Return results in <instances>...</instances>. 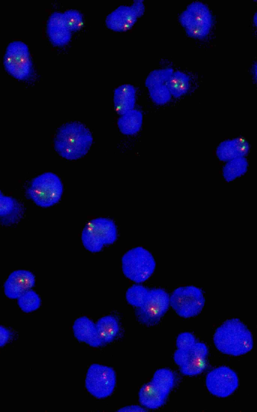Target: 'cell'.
<instances>
[{
    "mask_svg": "<svg viewBox=\"0 0 257 412\" xmlns=\"http://www.w3.org/2000/svg\"><path fill=\"white\" fill-rule=\"evenodd\" d=\"M93 142L90 130L83 123L73 121L61 125L54 139L55 151L62 157L69 160L85 156Z\"/></svg>",
    "mask_w": 257,
    "mask_h": 412,
    "instance_id": "1",
    "label": "cell"
},
{
    "mask_svg": "<svg viewBox=\"0 0 257 412\" xmlns=\"http://www.w3.org/2000/svg\"><path fill=\"white\" fill-rule=\"evenodd\" d=\"M213 342L220 352L234 356L248 353L253 346L250 331L238 318L228 319L219 326L214 334Z\"/></svg>",
    "mask_w": 257,
    "mask_h": 412,
    "instance_id": "2",
    "label": "cell"
},
{
    "mask_svg": "<svg viewBox=\"0 0 257 412\" xmlns=\"http://www.w3.org/2000/svg\"><path fill=\"white\" fill-rule=\"evenodd\" d=\"M63 192L61 179L52 172H45L36 177L26 190L27 196L43 208L50 207L58 203Z\"/></svg>",
    "mask_w": 257,
    "mask_h": 412,
    "instance_id": "3",
    "label": "cell"
},
{
    "mask_svg": "<svg viewBox=\"0 0 257 412\" xmlns=\"http://www.w3.org/2000/svg\"><path fill=\"white\" fill-rule=\"evenodd\" d=\"M117 230L111 219L99 217L89 221L84 227L81 241L84 247L93 253L100 252L104 246L113 243L117 239Z\"/></svg>",
    "mask_w": 257,
    "mask_h": 412,
    "instance_id": "4",
    "label": "cell"
},
{
    "mask_svg": "<svg viewBox=\"0 0 257 412\" xmlns=\"http://www.w3.org/2000/svg\"><path fill=\"white\" fill-rule=\"evenodd\" d=\"M156 262L152 254L142 246L127 251L121 258V269L124 275L138 284L147 280L153 274Z\"/></svg>",
    "mask_w": 257,
    "mask_h": 412,
    "instance_id": "5",
    "label": "cell"
},
{
    "mask_svg": "<svg viewBox=\"0 0 257 412\" xmlns=\"http://www.w3.org/2000/svg\"><path fill=\"white\" fill-rule=\"evenodd\" d=\"M4 65L14 77L20 80L28 78L32 72L33 63L27 45L21 41L11 42L6 50Z\"/></svg>",
    "mask_w": 257,
    "mask_h": 412,
    "instance_id": "6",
    "label": "cell"
},
{
    "mask_svg": "<svg viewBox=\"0 0 257 412\" xmlns=\"http://www.w3.org/2000/svg\"><path fill=\"white\" fill-rule=\"evenodd\" d=\"M205 301L202 290L194 286L176 288L170 297V305L179 316L184 318L199 314Z\"/></svg>",
    "mask_w": 257,
    "mask_h": 412,
    "instance_id": "7",
    "label": "cell"
},
{
    "mask_svg": "<svg viewBox=\"0 0 257 412\" xmlns=\"http://www.w3.org/2000/svg\"><path fill=\"white\" fill-rule=\"evenodd\" d=\"M116 385V374L110 367L94 363L88 369L85 385L88 392L97 398L110 395Z\"/></svg>",
    "mask_w": 257,
    "mask_h": 412,
    "instance_id": "8",
    "label": "cell"
},
{
    "mask_svg": "<svg viewBox=\"0 0 257 412\" xmlns=\"http://www.w3.org/2000/svg\"><path fill=\"white\" fill-rule=\"evenodd\" d=\"M170 306V296L164 289L149 290L148 296L142 306L136 310V317L141 323L154 325L159 322Z\"/></svg>",
    "mask_w": 257,
    "mask_h": 412,
    "instance_id": "9",
    "label": "cell"
},
{
    "mask_svg": "<svg viewBox=\"0 0 257 412\" xmlns=\"http://www.w3.org/2000/svg\"><path fill=\"white\" fill-rule=\"evenodd\" d=\"M208 348L201 342H196L189 350H177L174 360L180 366L181 373L185 375L194 376L202 373L206 366Z\"/></svg>",
    "mask_w": 257,
    "mask_h": 412,
    "instance_id": "10",
    "label": "cell"
},
{
    "mask_svg": "<svg viewBox=\"0 0 257 412\" xmlns=\"http://www.w3.org/2000/svg\"><path fill=\"white\" fill-rule=\"evenodd\" d=\"M205 383L209 392L219 397L230 395L239 385L236 373L229 367L225 366L217 367L208 373Z\"/></svg>",
    "mask_w": 257,
    "mask_h": 412,
    "instance_id": "11",
    "label": "cell"
},
{
    "mask_svg": "<svg viewBox=\"0 0 257 412\" xmlns=\"http://www.w3.org/2000/svg\"><path fill=\"white\" fill-rule=\"evenodd\" d=\"M185 31L210 30L213 19L208 7L200 2H194L188 6L179 18Z\"/></svg>",
    "mask_w": 257,
    "mask_h": 412,
    "instance_id": "12",
    "label": "cell"
},
{
    "mask_svg": "<svg viewBox=\"0 0 257 412\" xmlns=\"http://www.w3.org/2000/svg\"><path fill=\"white\" fill-rule=\"evenodd\" d=\"M35 284V277L29 271L18 270L13 272L4 284V293L10 299H18Z\"/></svg>",
    "mask_w": 257,
    "mask_h": 412,
    "instance_id": "13",
    "label": "cell"
},
{
    "mask_svg": "<svg viewBox=\"0 0 257 412\" xmlns=\"http://www.w3.org/2000/svg\"><path fill=\"white\" fill-rule=\"evenodd\" d=\"M46 30L49 40L54 46H65L71 40V31L65 24L63 13L55 12L50 15L47 21Z\"/></svg>",
    "mask_w": 257,
    "mask_h": 412,
    "instance_id": "14",
    "label": "cell"
},
{
    "mask_svg": "<svg viewBox=\"0 0 257 412\" xmlns=\"http://www.w3.org/2000/svg\"><path fill=\"white\" fill-rule=\"evenodd\" d=\"M138 18L130 6L121 5L109 13L105 19L106 26L115 32H125L135 24Z\"/></svg>",
    "mask_w": 257,
    "mask_h": 412,
    "instance_id": "15",
    "label": "cell"
},
{
    "mask_svg": "<svg viewBox=\"0 0 257 412\" xmlns=\"http://www.w3.org/2000/svg\"><path fill=\"white\" fill-rule=\"evenodd\" d=\"M249 150V144L244 138L238 137L221 142L216 149V155L222 161L245 157Z\"/></svg>",
    "mask_w": 257,
    "mask_h": 412,
    "instance_id": "16",
    "label": "cell"
},
{
    "mask_svg": "<svg viewBox=\"0 0 257 412\" xmlns=\"http://www.w3.org/2000/svg\"><path fill=\"white\" fill-rule=\"evenodd\" d=\"M72 329L74 336L79 341L84 342L92 347H98L102 345L97 335L95 324L88 317L83 316L77 318Z\"/></svg>",
    "mask_w": 257,
    "mask_h": 412,
    "instance_id": "17",
    "label": "cell"
},
{
    "mask_svg": "<svg viewBox=\"0 0 257 412\" xmlns=\"http://www.w3.org/2000/svg\"><path fill=\"white\" fill-rule=\"evenodd\" d=\"M136 100V90L131 84L121 85L114 91V108L116 113L120 115L134 109Z\"/></svg>",
    "mask_w": 257,
    "mask_h": 412,
    "instance_id": "18",
    "label": "cell"
},
{
    "mask_svg": "<svg viewBox=\"0 0 257 412\" xmlns=\"http://www.w3.org/2000/svg\"><path fill=\"white\" fill-rule=\"evenodd\" d=\"M168 396L159 386L151 381L144 384L139 393L140 402L150 409L161 407L164 404Z\"/></svg>",
    "mask_w": 257,
    "mask_h": 412,
    "instance_id": "19",
    "label": "cell"
},
{
    "mask_svg": "<svg viewBox=\"0 0 257 412\" xmlns=\"http://www.w3.org/2000/svg\"><path fill=\"white\" fill-rule=\"evenodd\" d=\"M143 121L142 113L134 109L120 115L117 121V126L119 131L123 134L133 135L140 130Z\"/></svg>",
    "mask_w": 257,
    "mask_h": 412,
    "instance_id": "20",
    "label": "cell"
},
{
    "mask_svg": "<svg viewBox=\"0 0 257 412\" xmlns=\"http://www.w3.org/2000/svg\"><path fill=\"white\" fill-rule=\"evenodd\" d=\"M95 325L97 335L102 344L111 342L119 331L118 321L112 315L102 317Z\"/></svg>",
    "mask_w": 257,
    "mask_h": 412,
    "instance_id": "21",
    "label": "cell"
},
{
    "mask_svg": "<svg viewBox=\"0 0 257 412\" xmlns=\"http://www.w3.org/2000/svg\"><path fill=\"white\" fill-rule=\"evenodd\" d=\"M190 77L186 73L180 71H173L166 85L172 96L179 98L186 94L190 88Z\"/></svg>",
    "mask_w": 257,
    "mask_h": 412,
    "instance_id": "22",
    "label": "cell"
},
{
    "mask_svg": "<svg viewBox=\"0 0 257 412\" xmlns=\"http://www.w3.org/2000/svg\"><path fill=\"white\" fill-rule=\"evenodd\" d=\"M248 166V161L245 157L235 158L226 161L222 170L223 177L227 182L234 181L246 172Z\"/></svg>",
    "mask_w": 257,
    "mask_h": 412,
    "instance_id": "23",
    "label": "cell"
},
{
    "mask_svg": "<svg viewBox=\"0 0 257 412\" xmlns=\"http://www.w3.org/2000/svg\"><path fill=\"white\" fill-rule=\"evenodd\" d=\"M159 386L163 391L169 395L175 384V377L170 370L162 368L157 370L154 373L151 380Z\"/></svg>",
    "mask_w": 257,
    "mask_h": 412,
    "instance_id": "24",
    "label": "cell"
},
{
    "mask_svg": "<svg viewBox=\"0 0 257 412\" xmlns=\"http://www.w3.org/2000/svg\"><path fill=\"white\" fill-rule=\"evenodd\" d=\"M149 291L146 287L136 283L127 289L125 293L126 300L130 305L139 307L145 302Z\"/></svg>",
    "mask_w": 257,
    "mask_h": 412,
    "instance_id": "25",
    "label": "cell"
},
{
    "mask_svg": "<svg viewBox=\"0 0 257 412\" xmlns=\"http://www.w3.org/2000/svg\"><path fill=\"white\" fill-rule=\"evenodd\" d=\"M17 299L20 308L24 312L27 313L36 310L39 308L41 303L40 297L32 289L26 291Z\"/></svg>",
    "mask_w": 257,
    "mask_h": 412,
    "instance_id": "26",
    "label": "cell"
},
{
    "mask_svg": "<svg viewBox=\"0 0 257 412\" xmlns=\"http://www.w3.org/2000/svg\"><path fill=\"white\" fill-rule=\"evenodd\" d=\"M20 211L21 206L15 199L3 194L0 196V218H14Z\"/></svg>",
    "mask_w": 257,
    "mask_h": 412,
    "instance_id": "27",
    "label": "cell"
},
{
    "mask_svg": "<svg viewBox=\"0 0 257 412\" xmlns=\"http://www.w3.org/2000/svg\"><path fill=\"white\" fill-rule=\"evenodd\" d=\"M147 88L154 103L158 105H163L170 101L172 96L166 84H158L150 86Z\"/></svg>",
    "mask_w": 257,
    "mask_h": 412,
    "instance_id": "28",
    "label": "cell"
},
{
    "mask_svg": "<svg viewBox=\"0 0 257 412\" xmlns=\"http://www.w3.org/2000/svg\"><path fill=\"white\" fill-rule=\"evenodd\" d=\"M63 15L65 24L71 32L78 31L82 28L84 20L80 12L70 9L65 11Z\"/></svg>",
    "mask_w": 257,
    "mask_h": 412,
    "instance_id": "29",
    "label": "cell"
},
{
    "mask_svg": "<svg viewBox=\"0 0 257 412\" xmlns=\"http://www.w3.org/2000/svg\"><path fill=\"white\" fill-rule=\"evenodd\" d=\"M171 68L155 69L152 71L145 80L146 87L158 84H166L173 72Z\"/></svg>",
    "mask_w": 257,
    "mask_h": 412,
    "instance_id": "30",
    "label": "cell"
},
{
    "mask_svg": "<svg viewBox=\"0 0 257 412\" xmlns=\"http://www.w3.org/2000/svg\"><path fill=\"white\" fill-rule=\"evenodd\" d=\"M196 343L194 336L189 332H184L178 335L176 340L178 349L187 350L190 349Z\"/></svg>",
    "mask_w": 257,
    "mask_h": 412,
    "instance_id": "31",
    "label": "cell"
},
{
    "mask_svg": "<svg viewBox=\"0 0 257 412\" xmlns=\"http://www.w3.org/2000/svg\"><path fill=\"white\" fill-rule=\"evenodd\" d=\"M138 18L141 17L145 11V6L143 1L135 0L131 6Z\"/></svg>",
    "mask_w": 257,
    "mask_h": 412,
    "instance_id": "32",
    "label": "cell"
},
{
    "mask_svg": "<svg viewBox=\"0 0 257 412\" xmlns=\"http://www.w3.org/2000/svg\"><path fill=\"white\" fill-rule=\"evenodd\" d=\"M11 336L10 331L0 325V347L4 346L9 341Z\"/></svg>",
    "mask_w": 257,
    "mask_h": 412,
    "instance_id": "33",
    "label": "cell"
},
{
    "mask_svg": "<svg viewBox=\"0 0 257 412\" xmlns=\"http://www.w3.org/2000/svg\"><path fill=\"white\" fill-rule=\"evenodd\" d=\"M117 411L119 412H144L146 411V410L139 406L136 405H128L126 406H124L123 407H121L119 409L117 410Z\"/></svg>",
    "mask_w": 257,
    "mask_h": 412,
    "instance_id": "34",
    "label": "cell"
},
{
    "mask_svg": "<svg viewBox=\"0 0 257 412\" xmlns=\"http://www.w3.org/2000/svg\"><path fill=\"white\" fill-rule=\"evenodd\" d=\"M253 21L254 22L255 25H256V15L254 16V19L253 20Z\"/></svg>",
    "mask_w": 257,
    "mask_h": 412,
    "instance_id": "35",
    "label": "cell"
}]
</instances>
